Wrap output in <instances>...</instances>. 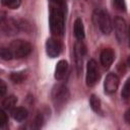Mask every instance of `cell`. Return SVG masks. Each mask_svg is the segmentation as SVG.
I'll return each instance as SVG.
<instances>
[{"instance_id":"obj_1","label":"cell","mask_w":130,"mask_h":130,"mask_svg":"<svg viewBox=\"0 0 130 130\" xmlns=\"http://www.w3.org/2000/svg\"><path fill=\"white\" fill-rule=\"evenodd\" d=\"M50 2V28L53 35L62 36L65 30V0H49Z\"/></svg>"},{"instance_id":"obj_2","label":"cell","mask_w":130,"mask_h":130,"mask_svg":"<svg viewBox=\"0 0 130 130\" xmlns=\"http://www.w3.org/2000/svg\"><path fill=\"white\" fill-rule=\"evenodd\" d=\"M92 19H93V22L96 24V26H99V28L102 30L103 34L109 35L112 31V26L113 25H112V22H111V18L105 10L96 9L93 12Z\"/></svg>"},{"instance_id":"obj_3","label":"cell","mask_w":130,"mask_h":130,"mask_svg":"<svg viewBox=\"0 0 130 130\" xmlns=\"http://www.w3.org/2000/svg\"><path fill=\"white\" fill-rule=\"evenodd\" d=\"M10 50L13 54V58H23L26 57L31 52V45L28 42L22 40L13 41L10 44Z\"/></svg>"},{"instance_id":"obj_4","label":"cell","mask_w":130,"mask_h":130,"mask_svg":"<svg viewBox=\"0 0 130 130\" xmlns=\"http://www.w3.org/2000/svg\"><path fill=\"white\" fill-rule=\"evenodd\" d=\"M114 29H115V35L120 43H124L127 41L128 38V29H127V23L126 21L120 17L117 16L114 19Z\"/></svg>"},{"instance_id":"obj_5","label":"cell","mask_w":130,"mask_h":130,"mask_svg":"<svg viewBox=\"0 0 130 130\" xmlns=\"http://www.w3.org/2000/svg\"><path fill=\"white\" fill-rule=\"evenodd\" d=\"M52 96H53V101H54L56 107L64 105L69 98V92H68L67 87L63 84H58L54 88Z\"/></svg>"},{"instance_id":"obj_6","label":"cell","mask_w":130,"mask_h":130,"mask_svg":"<svg viewBox=\"0 0 130 130\" xmlns=\"http://www.w3.org/2000/svg\"><path fill=\"white\" fill-rule=\"evenodd\" d=\"M99 79H100V72L98 65L94 60H89L87 63V70H86V83L88 86H92L98 82Z\"/></svg>"},{"instance_id":"obj_7","label":"cell","mask_w":130,"mask_h":130,"mask_svg":"<svg viewBox=\"0 0 130 130\" xmlns=\"http://www.w3.org/2000/svg\"><path fill=\"white\" fill-rule=\"evenodd\" d=\"M85 53V48L81 41H78L74 45V59H75V65L77 69V73L80 74L82 71V62H83V56Z\"/></svg>"},{"instance_id":"obj_8","label":"cell","mask_w":130,"mask_h":130,"mask_svg":"<svg viewBox=\"0 0 130 130\" xmlns=\"http://www.w3.org/2000/svg\"><path fill=\"white\" fill-rule=\"evenodd\" d=\"M46 51L49 57L51 58H55L57 56H59V54L62 51V45L61 43L54 39V38H50L48 39L47 43H46Z\"/></svg>"},{"instance_id":"obj_9","label":"cell","mask_w":130,"mask_h":130,"mask_svg":"<svg viewBox=\"0 0 130 130\" xmlns=\"http://www.w3.org/2000/svg\"><path fill=\"white\" fill-rule=\"evenodd\" d=\"M105 91L108 93H113L118 89L119 86V77L115 73H109L105 80Z\"/></svg>"},{"instance_id":"obj_10","label":"cell","mask_w":130,"mask_h":130,"mask_svg":"<svg viewBox=\"0 0 130 130\" xmlns=\"http://www.w3.org/2000/svg\"><path fill=\"white\" fill-rule=\"evenodd\" d=\"M114 57H115V54H114V51L112 49H110V48L104 49L101 53V56H100L102 65L105 68H109L114 61Z\"/></svg>"},{"instance_id":"obj_11","label":"cell","mask_w":130,"mask_h":130,"mask_svg":"<svg viewBox=\"0 0 130 130\" xmlns=\"http://www.w3.org/2000/svg\"><path fill=\"white\" fill-rule=\"evenodd\" d=\"M68 69V64L65 60H60L57 63L56 69H55V78L58 80H61L62 78H64L66 72Z\"/></svg>"},{"instance_id":"obj_12","label":"cell","mask_w":130,"mask_h":130,"mask_svg":"<svg viewBox=\"0 0 130 130\" xmlns=\"http://www.w3.org/2000/svg\"><path fill=\"white\" fill-rule=\"evenodd\" d=\"M11 115H12L14 120H16V121H23L27 117V111L24 108H22V107L14 108V109L11 110Z\"/></svg>"},{"instance_id":"obj_13","label":"cell","mask_w":130,"mask_h":130,"mask_svg":"<svg viewBox=\"0 0 130 130\" xmlns=\"http://www.w3.org/2000/svg\"><path fill=\"white\" fill-rule=\"evenodd\" d=\"M74 35L78 41H81L84 38V27L80 18H77L74 22Z\"/></svg>"},{"instance_id":"obj_14","label":"cell","mask_w":130,"mask_h":130,"mask_svg":"<svg viewBox=\"0 0 130 130\" xmlns=\"http://www.w3.org/2000/svg\"><path fill=\"white\" fill-rule=\"evenodd\" d=\"M2 25H3V28L4 30L7 32V34H15L17 31V24L14 20L12 19H4L1 21Z\"/></svg>"},{"instance_id":"obj_15","label":"cell","mask_w":130,"mask_h":130,"mask_svg":"<svg viewBox=\"0 0 130 130\" xmlns=\"http://www.w3.org/2000/svg\"><path fill=\"white\" fill-rule=\"evenodd\" d=\"M16 102H17V99L14 95H9V96H7V98L4 99L2 105H3V107L6 110H12L13 107L15 106Z\"/></svg>"},{"instance_id":"obj_16","label":"cell","mask_w":130,"mask_h":130,"mask_svg":"<svg viewBox=\"0 0 130 130\" xmlns=\"http://www.w3.org/2000/svg\"><path fill=\"white\" fill-rule=\"evenodd\" d=\"M0 57L4 60H11L13 58V54L10 48H6V47L0 48Z\"/></svg>"},{"instance_id":"obj_17","label":"cell","mask_w":130,"mask_h":130,"mask_svg":"<svg viewBox=\"0 0 130 130\" xmlns=\"http://www.w3.org/2000/svg\"><path fill=\"white\" fill-rule=\"evenodd\" d=\"M10 78L15 83H20L25 79V73L24 72H13L10 75Z\"/></svg>"},{"instance_id":"obj_18","label":"cell","mask_w":130,"mask_h":130,"mask_svg":"<svg viewBox=\"0 0 130 130\" xmlns=\"http://www.w3.org/2000/svg\"><path fill=\"white\" fill-rule=\"evenodd\" d=\"M89 103H90V107H91V109L93 111H95V112L100 111V109H101V101H100V99L98 96H95L94 94H92L90 96Z\"/></svg>"},{"instance_id":"obj_19","label":"cell","mask_w":130,"mask_h":130,"mask_svg":"<svg viewBox=\"0 0 130 130\" xmlns=\"http://www.w3.org/2000/svg\"><path fill=\"white\" fill-rule=\"evenodd\" d=\"M1 3L8 7V8H11V9H15L19 6L20 4V0H1Z\"/></svg>"},{"instance_id":"obj_20","label":"cell","mask_w":130,"mask_h":130,"mask_svg":"<svg viewBox=\"0 0 130 130\" xmlns=\"http://www.w3.org/2000/svg\"><path fill=\"white\" fill-rule=\"evenodd\" d=\"M129 82H130V80L128 79V80L126 81V83L124 84V87H123V89H122V93H121V95H122V98H123L124 100H128V98H129V94H130Z\"/></svg>"},{"instance_id":"obj_21","label":"cell","mask_w":130,"mask_h":130,"mask_svg":"<svg viewBox=\"0 0 130 130\" xmlns=\"http://www.w3.org/2000/svg\"><path fill=\"white\" fill-rule=\"evenodd\" d=\"M7 123V115L6 113L0 109V126H4Z\"/></svg>"},{"instance_id":"obj_22","label":"cell","mask_w":130,"mask_h":130,"mask_svg":"<svg viewBox=\"0 0 130 130\" xmlns=\"http://www.w3.org/2000/svg\"><path fill=\"white\" fill-rule=\"evenodd\" d=\"M114 3H115V5L118 9L125 10L126 6H125V3H124V0H114Z\"/></svg>"},{"instance_id":"obj_23","label":"cell","mask_w":130,"mask_h":130,"mask_svg":"<svg viewBox=\"0 0 130 130\" xmlns=\"http://www.w3.org/2000/svg\"><path fill=\"white\" fill-rule=\"evenodd\" d=\"M6 90H7V86H6V83L0 79V95H3L6 93Z\"/></svg>"},{"instance_id":"obj_24","label":"cell","mask_w":130,"mask_h":130,"mask_svg":"<svg viewBox=\"0 0 130 130\" xmlns=\"http://www.w3.org/2000/svg\"><path fill=\"white\" fill-rule=\"evenodd\" d=\"M129 115H130V111H127L126 112V121L129 123L130 122V118H129Z\"/></svg>"}]
</instances>
